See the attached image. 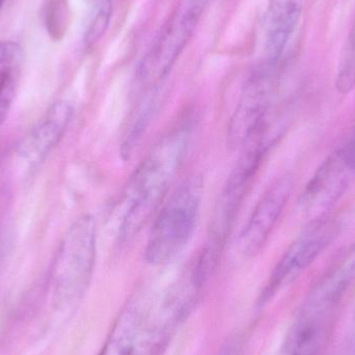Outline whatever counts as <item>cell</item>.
Segmentation results:
<instances>
[{
    "label": "cell",
    "mask_w": 355,
    "mask_h": 355,
    "mask_svg": "<svg viewBox=\"0 0 355 355\" xmlns=\"http://www.w3.org/2000/svg\"><path fill=\"white\" fill-rule=\"evenodd\" d=\"M202 194V178L189 177L162 205L146 244L145 258L149 264H166L185 248L196 229Z\"/></svg>",
    "instance_id": "cell-4"
},
{
    "label": "cell",
    "mask_w": 355,
    "mask_h": 355,
    "mask_svg": "<svg viewBox=\"0 0 355 355\" xmlns=\"http://www.w3.org/2000/svg\"><path fill=\"white\" fill-rule=\"evenodd\" d=\"M112 16V0H93L87 18L83 42L92 46L97 43L110 26Z\"/></svg>",
    "instance_id": "cell-15"
},
{
    "label": "cell",
    "mask_w": 355,
    "mask_h": 355,
    "mask_svg": "<svg viewBox=\"0 0 355 355\" xmlns=\"http://www.w3.org/2000/svg\"><path fill=\"white\" fill-rule=\"evenodd\" d=\"M344 355H355V325L344 348Z\"/></svg>",
    "instance_id": "cell-19"
},
{
    "label": "cell",
    "mask_w": 355,
    "mask_h": 355,
    "mask_svg": "<svg viewBox=\"0 0 355 355\" xmlns=\"http://www.w3.org/2000/svg\"><path fill=\"white\" fill-rule=\"evenodd\" d=\"M97 229L89 215L74 221L64 234L50 272L54 306L70 310L85 297L95 270Z\"/></svg>",
    "instance_id": "cell-3"
},
{
    "label": "cell",
    "mask_w": 355,
    "mask_h": 355,
    "mask_svg": "<svg viewBox=\"0 0 355 355\" xmlns=\"http://www.w3.org/2000/svg\"><path fill=\"white\" fill-rule=\"evenodd\" d=\"M304 0H269L265 62L281 64L288 42L302 14Z\"/></svg>",
    "instance_id": "cell-12"
},
{
    "label": "cell",
    "mask_w": 355,
    "mask_h": 355,
    "mask_svg": "<svg viewBox=\"0 0 355 355\" xmlns=\"http://www.w3.org/2000/svg\"><path fill=\"white\" fill-rule=\"evenodd\" d=\"M6 1H8V0H0V10H1L2 6H4Z\"/></svg>",
    "instance_id": "cell-21"
},
{
    "label": "cell",
    "mask_w": 355,
    "mask_h": 355,
    "mask_svg": "<svg viewBox=\"0 0 355 355\" xmlns=\"http://www.w3.org/2000/svg\"><path fill=\"white\" fill-rule=\"evenodd\" d=\"M218 355H242V345L239 339H232L221 348Z\"/></svg>",
    "instance_id": "cell-18"
},
{
    "label": "cell",
    "mask_w": 355,
    "mask_h": 355,
    "mask_svg": "<svg viewBox=\"0 0 355 355\" xmlns=\"http://www.w3.org/2000/svg\"><path fill=\"white\" fill-rule=\"evenodd\" d=\"M187 110L144 156L123 192L119 209L118 237L130 243L159 208L185 162L194 130Z\"/></svg>",
    "instance_id": "cell-1"
},
{
    "label": "cell",
    "mask_w": 355,
    "mask_h": 355,
    "mask_svg": "<svg viewBox=\"0 0 355 355\" xmlns=\"http://www.w3.org/2000/svg\"><path fill=\"white\" fill-rule=\"evenodd\" d=\"M268 151V148L262 144L244 146L235 168L219 194L211 217L206 243L200 252L205 262L213 269L216 268L220 260L240 209Z\"/></svg>",
    "instance_id": "cell-6"
},
{
    "label": "cell",
    "mask_w": 355,
    "mask_h": 355,
    "mask_svg": "<svg viewBox=\"0 0 355 355\" xmlns=\"http://www.w3.org/2000/svg\"><path fill=\"white\" fill-rule=\"evenodd\" d=\"M209 0H182L141 58L135 76V98L162 91L178 58L191 40Z\"/></svg>",
    "instance_id": "cell-5"
},
{
    "label": "cell",
    "mask_w": 355,
    "mask_h": 355,
    "mask_svg": "<svg viewBox=\"0 0 355 355\" xmlns=\"http://www.w3.org/2000/svg\"><path fill=\"white\" fill-rule=\"evenodd\" d=\"M355 176V168L342 149L329 156L315 173L300 198L302 209L312 216H320L347 189Z\"/></svg>",
    "instance_id": "cell-11"
},
{
    "label": "cell",
    "mask_w": 355,
    "mask_h": 355,
    "mask_svg": "<svg viewBox=\"0 0 355 355\" xmlns=\"http://www.w3.org/2000/svg\"><path fill=\"white\" fill-rule=\"evenodd\" d=\"M194 298L175 284L162 302L133 298L119 316L99 355H162L178 321Z\"/></svg>",
    "instance_id": "cell-2"
},
{
    "label": "cell",
    "mask_w": 355,
    "mask_h": 355,
    "mask_svg": "<svg viewBox=\"0 0 355 355\" xmlns=\"http://www.w3.org/2000/svg\"><path fill=\"white\" fill-rule=\"evenodd\" d=\"M336 85L342 94L350 93L355 89V23L340 58Z\"/></svg>",
    "instance_id": "cell-16"
},
{
    "label": "cell",
    "mask_w": 355,
    "mask_h": 355,
    "mask_svg": "<svg viewBox=\"0 0 355 355\" xmlns=\"http://www.w3.org/2000/svg\"><path fill=\"white\" fill-rule=\"evenodd\" d=\"M335 225L316 223L304 232L286 250L273 269L262 294L263 302H268L279 290L291 284L304 269L308 268L320 252L337 235Z\"/></svg>",
    "instance_id": "cell-9"
},
{
    "label": "cell",
    "mask_w": 355,
    "mask_h": 355,
    "mask_svg": "<svg viewBox=\"0 0 355 355\" xmlns=\"http://www.w3.org/2000/svg\"><path fill=\"white\" fill-rule=\"evenodd\" d=\"M74 107L66 100L52 104L15 150L17 168L24 175L39 170L60 144L72 121Z\"/></svg>",
    "instance_id": "cell-8"
},
{
    "label": "cell",
    "mask_w": 355,
    "mask_h": 355,
    "mask_svg": "<svg viewBox=\"0 0 355 355\" xmlns=\"http://www.w3.org/2000/svg\"><path fill=\"white\" fill-rule=\"evenodd\" d=\"M67 20V6L64 0H48L45 10V23L48 33L58 37L64 33Z\"/></svg>",
    "instance_id": "cell-17"
},
{
    "label": "cell",
    "mask_w": 355,
    "mask_h": 355,
    "mask_svg": "<svg viewBox=\"0 0 355 355\" xmlns=\"http://www.w3.org/2000/svg\"><path fill=\"white\" fill-rule=\"evenodd\" d=\"M289 355H316V352H311V350L302 349V348L292 347L291 352Z\"/></svg>",
    "instance_id": "cell-20"
},
{
    "label": "cell",
    "mask_w": 355,
    "mask_h": 355,
    "mask_svg": "<svg viewBox=\"0 0 355 355\" xmlns=\"http://www.w3.org/2000/svg\"><path fill=\"white\" fill-rule=\"evenodd\" d=\"M22 67L21 46L15 42H0V126L8 116L16 97Z\"/></svg>",
    "instance_id": "cell-13"
},
{
    "label": "cell",
    "mask_w": 355,
    "mask_h": 355,
    "mask_svg": "<svg viewBox=\"0 0 355 355\" xmlns=\"http://www.w3.org/2000/svg\"><path fill=\"white\" fill-rule=\"evenodd\" d=\"M160 103V91L146 94L137 98V103L127 120L121 141V154L125 159L130 157L135 147L143 139Z\"/></svg>",
    "instance_id": "cell-14"
},
{
    "label": "cell",
    "mask_w": 355,
    "mask_h": 355,
    "mask_svg": "<svg viewBox=\"0 0 355 355\" xmlns=\"http://www.w3.org/2000/svg\"><path fill=\"white\" fill-rule=\"evenodd\" d=\"M279 66L263 62L244 83L227 127V143L241 149L269 121Z\"/></svg>",
    "instance_id": "cell-7"
},
{
    "label": "cell",
    "mask_w": 355,
    "mask_h": 355,
    "mask_svg": "<svg viewBox=\"0 0 355 355\" xmlns=\"http://www.w3.org/2000/svg\"><path fill=\"white\" fill-rule=\"evenodd\" d=\"M293 190L290 177L277 180L263 194L238 237V248L243 256L258 254L272 233Z\"/></svg>",
    "instance_id": "cell-10"
}]
</instances>
